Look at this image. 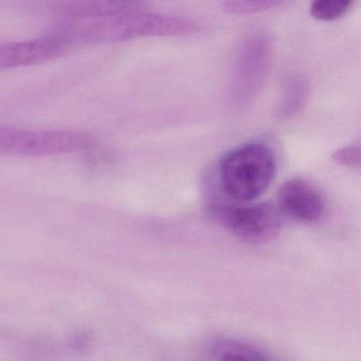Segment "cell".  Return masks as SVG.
Masks as SVG:
<instances>
[{
  "label": "cell",
  "mask_w": 361,
  "mask_h": 361,
  "mask_svg": "<svg viewBox=\"0 0 361 361\" xmlns=\"http://www.w3.org/2000/svg\"><path fill=\"white\" fill-rule=\"evenodd\" d=\"M191 18L164 13L140 3L83 1L67 6L54 31L68 48L78 44L117 43L138 37H176L195 33Z\"/></svg>",
  "instance_id": "cell-1"
},
{
  "label": "cell",
  "mask_w": 361,
  "mask_h": 361,
  "mask_svg": "<svg viewBox=\"0 0 361 361\" xmlns=\"http://www.w3.org/2000/svg\"><path fill=\"white\" fill-rule=\"evenodd\" d=\"M274 152L262 142H249L228 152L219 162V177L224 193L240 204L255 202L274 181Z\"/></svg>",
  "instance_id": "cell-2"
},
{
  "label": "cell",
  "mask_w": 361,
  "mask_h": 361,
  "mask_svg": "<svg viewBox=\"0 0 361 361\" xmlns=\"http://www.w3.org/2000/svg\"><path fill=\"white\" fill-rule=\"evenodd\" d=\"M272 62V44L266 33L247 35L238 47L230 85L232 101L245 106L257 98Z\"/></svg>",
  "instance_id": "cell-3"
},
{
  "label": "cell",
  "mask_w": 361,
  "mask_h": 361,
  "mask_svg": "<svg viewBox=\"0 0 361 361\" xmlns=\"http://www.w3.org/2000/svg\"><path fill=\"white\" fill-rule=\"evenodd\" d=\"M94 138L81 130H24L0 128V154L46 157L90 149Z\"/></svg>",
  "instance_id": "cell-4"
},
{
  "label": "cell",
  "mask_w": 361,
  "mask_h": 361,
  "mask_svg": "<svg viewBox=\"0 0 361 361\" xmlns=\"http://www.w3.org/2000/svg\"><path fill=\"white\" fill-rule=\"evenodd\" d=\"M224 228L249 244H266L276 240L282 229L278 209L270 204H219L212 210Z\"/></svg>",
  "instance_id": "cell-5"
},
{
  "label": "cell",
  "mask_w": 361,
  "mask_h": 361,
  "mask_svg": "<svg viewBox=\"0 0 361 361\" xmlns=\"http://www.w3.org/2000/svg\"><path fill=\"white\" fill-rule=\"evenodd\" d=\"M278 210L300 223H316L324 215L325 200L308 181L289 179L279 189Z\"/></svg>",
  "instance_id": "cell-6"
},
{
  "label": "cell",
  "mask_w": 361,
  "mask_h": 361,
  "mask_svg": "<svg viewBox=\"0 0 361 361\" xmlns=\"http://www.w3.org/2000/svg\"><path fill=\"white\" fill-rule=\"evenodd\" d=\"M68 49L65 42L54 33L41 39L1 44L0 71L42 64Z\"/></svg>",
  "instance_id": "cell-7"
},
{
  "label": "cell",
  "mask_w": 361,
  "mask_h": 361,
  "mask_svg": "<svg viewBox=\"0 0 361 361\" xmlns=\"http://www.w3.org/2000/svg\"><path fill=\"white\" fill-rule=\"evenodd\" d=\"M308 92V82L303 75L297 73L289 75L284 84L279 116L281 118H290L299 113L305 104Z\"/></svg>",
  "instance_id": "cell-8"
},
{
  "label": "cell",
  "mask_w": 361,
  "mask_h": 361,
  "mask_svg": "<svg viewBox=\"0 0 361 361\" xmlns=\"http://www.w3.org/2000/svg\"><path fill=\"white\" fill-rule=\"evenodd\" d=\"M353 6L352 0H316L310 6V14L316 20L333 22L346 16Z\"/></svg>",
  "instance_id": "cell-9"
},
{
  "label": "cell",
  "mask_w": 361,
  "mask_h": 361,
  "mask_svg": "<svg viewBox=\"0 0 361 361\" xmlns=\"http://www.w3.org/2000/svg\"><path fill=\"white\" fill-rule=\"evenodd\" d=\"M282 5H284L283 1L276 0H238L226 1L223 7L225 11L231 14H251L267 11Z\"/></svg>",
  "instance_id": "cell-10"
},
{
  "label": "cell",
  "mask_w": 361,
  "mask_h": 361,
  "mask_svg": "<svg viewBox=\"0 0 361 361\" xmlns=\"http://www.w3.org/2000/svg\"><path fill=\"white\" fill-rule=\"evenodd\" d=\"M331 158L336 164L345 168L352 169V170L360 169V147L358 145L342 147L334 152Z\"/></svg>",
  "instance_id": "cell-11"
},
{
  "label": "cell",
  "mask_w": 361,
  "mask_h": 361,
  "mask_svg": "<svg viewBox=\"0 0 361 361\" xmlns=\"http://www.w3.org/2000/svg\"><path fill=\"white\" fill-rule=\"evenodd\" d=\"M71 348L77 353H86L92 345V335L86 331H78L69 340Z\"/></svg>",
  "instance_id": "cell-12"
},
{
  "label": "cell",
  "mask_w": 361,
  "mask_h": 361,
  "mask_svg": "<svg viewBox=\"0 0 361 361\" xmlns=\"http://www.w3.org/2000/svg\"><path fill=\"white\" fill-rule=\"evenodd\" d=\"M227 345V348L238 350V352L248 356L252 361H271L261 350H257L252 346L247 345V344L240 343V342H228Z\"/></svg>",
  "instance_id": "cell-13"
},
{
  "label": "cell",
  "mask_w": 361,
  "mask_h": 361,
  "mask_svg": "<svg viewBox=\"0 0 361 361\" xmlns=\"http://www.w3.org/2000/svg\"><path fill=\"white\" fill-rule=\"evenodd\" d=\"M221 361H252L248 356L243 354V353L238 352V350H231V348H227V350H223V355H221Z\"/></svg>",
  "instance_id": "cell-14"
}]
</instances>
